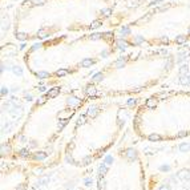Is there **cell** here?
Listing matches in <instances>:
<instances>
[{"label":"cell","mask_w":190,"mask_h":190,"mask_svg":"<svg viewBox=\"0 0 190 190\" xmlns=\"http://www.w3.org/2000/svg\"><path fill=\"white\" fill-rule=\"evenodd\" d=\"M170 4H166V6H162V7H159V8H157V10H154V12H161V11H165V10H169L170 8Z\"/></svg>","instance_id":"cell-8"},{"label":"cell","mask_w":190,"mask_h":190,"mask_svg":"<svg viewBox=\"0 0 190 190\" xmlns=\"http://www.w3.org/2000/svg\"><path fill=\"white\" fill-rule=\"evenodd\" d=\"M45 157V153H39V154H36V158H44Z\"/></svg>","instance_id":"cell-24"},{"label":"cell","mask_w":190,"mask_h":190,"mask_svg":"<svg viewBox=\"0 0 190 190\" xmlns=\"http://www.w3.org/2000/svg\"><path fill=\"white\" fill-rule=\"evenodd\" d=\"M16 37L19 39V40H25V39H27V35L23 33V32H19V33L16 35Z\"/></svg>","instance_id":"cell-10"},{"label":"cell","mask_w":190,"mask_h":190,"mask_svg":"<svg viewBox=\"0 0 190 190\" xmlns=\"http://www.w3.org/2000/svg\"><path fill=\"white\" fill-rule=\"evenodd\" d=\"M59 94V88H53L48 92V97H56Z\"/></svg>","instance_id":"cell-2"},{"label":"cell","mask_w":190,"mask_h":190,"mask_svg":"<svg viewBox=\"0 0 190 190\" xmlns=\"http://www.w3.org/2000/svg\"><path fill=\"white\" fill-rule=\"evenodd\" d=\"M37 76L40 78H45V77H48V76H49V73H47V72H40V73H37Z\"/></svg>","instance_id":"cell-15"},{"label":"cell","mask_w":190,"mask_h":190,"mask_svg":"<svg viewBox=\"0 0 190 190\" xmlns=\"http://www.w3.org/2000/svg\"><path fill=\"white\" fill-rule=\"evenodd\" d=\"M39 48V44H36V45H33V47L31 48V51H35V49H37Z\"/></svg>","instance_id":"cell-26"},{"label":"cell","mask_w":190,"mask_h":190,"mask_svg":"<svg viewBox=\"0 0 190 190\" xmlns=\"http://www.w3.org/2000/svg\"><path fill=\"white\" fill-rule=\"evenodd\" d=\"M153 13H154V12H150V13H148V15L145 16V17H141L140 20H137V21H136V24H141V23H146V21H149Z\"/></svg>","instance_id":"cell-1"},{"label":"cell","mask_w":190,"mask_h":190,"mask_svg":"<svg viewBox=\"0 0 190 190\" xmlns=\"http://www.w3.org/2000/svg\"><path fill=\"white\" fill-rule=\"evenodd\" d=\"M159 41H161V43H165V44H166L169 40H168V37H165V36H162V37L159 39Z\"/></svg>","instance_id":"cell-23"},{"label":"cell","mask_w":190,"mask_h":190,"mask_svg":"<svg viewBox=\"0 0 190 190\" xmlns=\"http://www.w3.org/2000/svg\"><path fill=\"white\" fill-rule=\"evenodd\" d=\"M185 73H187V65H182L180 68V75H185Z\"/></svg>","instance_id":"cell-12"},{"label":"cell","mask_w":190,"mask_h":190,"mask_svg":"<svg viewBox=\"0 0 190 190\" xmlns=\"http://www.w3.org/2000/svg\"><path fill=\"white\" fill-rule=\"evenodd\" d=\"M114 65H116V67H117V68H122V67H124V65H125V62H124V61H122V59H120V60H119V61H116V62H114Z\"/></svg>","instance_id":"cell-11"},{"label":"cell","mask_w":190,"mask_h":190,"mask_svg":"<svg viewBox=\"0 0 190 190\" xmlns=\"http://www.w3.org/2000/svg\"><path fill=\"white\" fill-rule=\"evenodd\" d=\"M156 104H157V101L154 100V98H149V100L146 101V106H148V108H154Z\"/></svg>","instance_id":"cell-5"},{"label":"cell","mask_w":190,"mask_h":190,"mask_svg":"<svg viewBox=\"0 0 190 190\" xmlns=\"http://www.w3.org/2000/svg\"><path fill=\"white\" fill-rule=\"evenodd\" d=\"M103 12H104V15H105V16H109L110 15V10H103Z\"/></svg>","instance_id":"cell-25"},{"label":"cell","mask_w":190,"mask_h":190,"mask_svg":"<svg viewBox=\"0 0 190 190\" xmlns=\"http://www.w3.org/2000/svg\"><path fill=\"white\" fill-rule=\"evenodd\" d=\"M117 44L120 45V48H125L126 45H128V44H126V41H122V40H119V41H117Z\"/></svg>","instance_id":"cell-17"},{"label":"cell","mask_w":190,"mask_h":190,"mask_svg":"<svg viewBox=\"0 0 190 190\" xmlns=\"http://www.w3.org/2000/svg\"><path fill=\"white\" fill-rule=\"evenodd\" d=\"M180 81H181V84H190V78L185 75H181Z\"/></svg>","instance_id":"cell-6"},{"label":"cell","mask_w":190,"mask_h":190,"mask_svg":"<svg viewBox=\"0 0 190 190\" xmlns=\"http://www.w3.org/2000/svg\"><path fill=\"white\" fill-rule=\"evenodd\" d=\"M159 3H162V0H154L153 1V4H159Z\"/></svg>","instance_id":"cell-27"},{"label":"cell","mask_w":190,"mask_h":190,"mask_svg":"<svg viewBox=\"0 0 190 190\" xmlns=\"http://www.w3.org/2000/svg\"><path fill=\"white\" fill-rule=\"evenodd\" d=\"M121 32H122V33H126V35H128V33H130V29H129L128 27H124V28L121 29Z\"/></svg>","instance_id":"cell-19"},{"label":"cell","mask_w":190,"mask_h":190,"mask_svg":"<svg viewBox=\"0 0 190 190\" xmlns=\"http://www.w3.org/2000/svg\"><path fill=\"white\" fill-rule=\"evenodd\" d=\"M187 32H189V35H190V28H189V31H187Z\"/></svg>","instance_id":"cell-28"},{"label":"cell","mask_w":190,"mask_h":190,"mask_svg":"<svg viewBox=\"0 0 190 190\" xmlns=\"http://www.w3.org/2000/svg\"><path fill=\"white\" fill-rule=\"evenodd\" d=\"M92 64H93V60H90V59H85V60H83V62H81V65L85 67V68L90 67Z\"/></svg>","instance_id":"cell-3"},{"label":"cell","mask_w":190,"mask_h":190,"mask_svg":"<svg viewBox=\"0 0 190 190\" xmlns=\"http://www.w3.org/2000/svg\"><path fill=\"white\" fill-rule=\"evenodd\" d=\"M65 75H68V71H65V69H59L56 72V76H65Z\"/></svg>","instance_id":"cell-9"},{"label":"cell","mask_w":190,"mask_h":190,"mask_svg":"<svg viewBox=\"0 0 190 190\" xmlns=\"http://www.w3.org/2000/svg\"><path fill=\"white\" fill-rule=\"evenodd\" d=\"M100 37H101V33H94L93 36H90L92 40H97V39H100Z\"/></svg>","instance_id":"cell-18"},{"label":"cell","mask_w":190,"mask_h":190,"mask_svg":"<svg viewBox=\"0 0 190 190\" xmlns=\"http://www.w3.org/2000/svg\"><path fill=\"white\" fill-rule=\"evenodd\" d=\"M185 41H186V37H185L184 35H180V36L175 37V43H177V44H184Z\"/></svg>","instance_id":"cell-4"},{"label":"cell","mask_w":190,"mask_h":190,"mask_svg":"<svg viewBox=\"0 0 190 190\" xmlns=\"http://www.w3.org/2000/svg\"><path fill=\"white\" fill-rule=\"evenodd\" d=\"M45 100H47V97H45V96L40 97V100H39V103H37V104H44V103H45Z\"/></svg>","instance_id":"cell-21"},{"label":"cell","mask_w":190,"mask_h":190,"mask_svg":"<svg viewBox=\"0 0 190 190\" xmlns=\"http://www.w3.org/2000/svg\"><path fill=\"white\" fill-rule=\"evenodd\" d=\"M31 1L35 4H43L44 3V0H31Z\"/></svg>","instance_id":"cell-22"},{"label":"cell","mask_w":190,"mask_h":190,"mask_svg":"<svg viewBox=\"0 0 190 190\" xmlns=\"http://www.w3.org/2000/svg\"><path fill=\"white\" fill-rule=\"evenodd\" d=\"M94 92H96V90H94L93 87H88L87 88V94H94Z\"/></svg>","instance_id":"cell-14"},{"label":"cell","mask_w":190,"mask_h":190,"mask_svg":"<svg viewBox=\"0 0 190 190\" xmlns=\"http://www.w3.org/2000/svg\"><path fill=\"white\" fill-rule=\"evenodd\" d=\"M37 35L40 37H44V36H45V31H44V29H40V31L37 32Z\"/></svg>","instance_id":"cell-20"},{"label":"cell","mask_w":190,"mask_h":190,"mask_svg":"<svg viewBox=\"0 0 190 190\" xmlns=\"http://www.w3.org/2000/svg\"><path fill=\"white\" fill-rule=\"evenodd\" d=\"M101 78H103V75H101V73H96L93 77V81H100Z\"/></svg>","instance_id":"cell-16"},{"label":"cell","mask_w":190,"mask_h":190,"mask_svg":"<svg viewBox=\"0 0 190 190\" xmlns=\"http://www.w3.org/2000/svg\"><path fill=\"white\" fill-rule=\"evenodd\" d=\"M13 72H15V73H16V75H21V73H23V69L21 68H20V67H15V68H13Z\"/></svg>","instance_id":"cell-13"},{"label":"cell","mask_w":190,"mask_h":190,"mask_svg":"<svg viewBox=\"0 0 190 190\" xmlns=\"http://www.w3.org/2000/svg\"><path fill=\"white\" fill-rule=\"evenodd\" d=\"M101 25V20H94L93 23H92V25H90V28L92 29H96V28H98Z\"/></svg>","instance_id":"cell-7"}]
</instances>
